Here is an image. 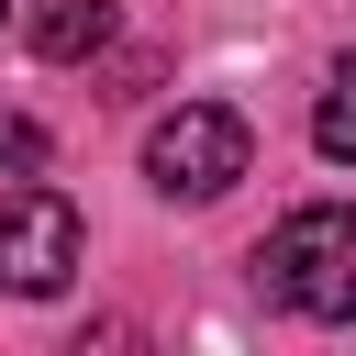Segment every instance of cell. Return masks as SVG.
I'll list each match as a JSON object with an SVG mask.
<instances>
[{
  "label": "cell",
  "instance_id": "1",
  "mask_svg": "<svg viewBox=\"0 0 356 356\" xmlns=\"http://www.w3.org/2000/svg\"><path fill=\"white\" fill-rule=\"evenodd\" d=\"M256 289L300 323H356V200H300L256 245Z\"/></svg>",
  "mask_w": 356,
  "mask_h": 356
},
{
  "label": "cell",
  "instance_id": "2",
  "mask_svg": "<svg viewBox=\"0 0 356 356\" xmlns=\"http://www.w3.org/2000/svg\"><path fill=\"white\" fill-rule=\"evenodd\" d=\"M245 167H256V134H245V111H222V100H178V111L145 134V189H156V200H222Z\"/></svg>",
  "mask_w": 356,
  "mask_h": 356
},
{
  "label": "cell",
  "instance_id": "3",
  "mask_svg": "<svg viewBox=\"0 0 356 356\" xmlns=\"http://www.w3.org/2000/svg\"><path fill=\"white\" fill-rule=\"evenodd\" d=\"M67 278H78V200L33 189V178H0V289L11 300H56Z\"/></svg>",
  "mask_w": 356,
  "mask_h": 356
},
{
  "label": "cell",
  "instance_id": "4",
  "mask_svg": "<svg viewBox=\"0 0 356 356\" xmlns=\"http://www.w3.org/2000/svg\"><path fill=\"white\" fill-rule=\"evenodd\" d=\"M33 56H56V67H78V56H100L111 44V0H33Z\"/></svg>",
  "mask_w": 356,
  "mask_h": 356
},
{
  "label": "cell",
  "instance_id": "5",
  "mask_svg": "<svg viewBox=\"0 0 356 356\" xmlns=\"http://www.w3.org/2000/svg\"><path fill=\"white\" fill-rule=\"evenodd\" d=\"M312 145H323L334 167H356V56H334V78H323V100H312Z\"/></svg>",
  "mask_w": 356,
  "mask_h": 356
},
{
  "label": "cell",
  "instance_id": "6",
  "mask_svg": "<svg viewBox=\"0 0 356 356\" xmlns=\"http://www.w3.org/2000/svg\"><path fill=\"white\" fill-rule=\"evenodd\" d=\"M44 156H56L44 122H33V111H0V178H44Z\"/></svg>",
  "mask_w": 356,
  "mask_h": 356
}]
</instances>
